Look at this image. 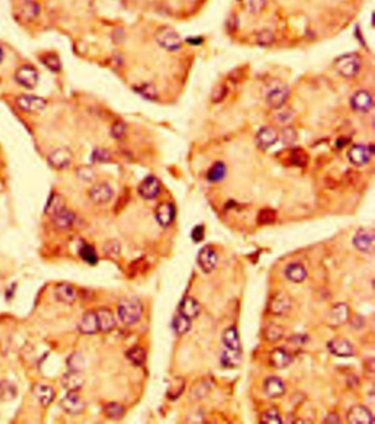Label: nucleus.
<instances>
[{
	"instance_id": "f257e3e1",
	"label": "nucleus",
	"mask_w": 375,
	"mask_h": 424,
	"mask_svg": "<svg viewBox=\"0 0 375 424\" xmlns=\"http://www.w3.org/2000/svg\"><path fill=\"white\" fill-rule=\"evenodd\" d=\"M143 307L139 299L124 298L118 304V317L126 326H134L142 317Z\"/></svg>"
},
{
	"instance_id": "f03ea898",
	"label": "nucleus",
	"mask_w": 375,
	"mask_h": 424,
	"mask_svg": "<svg viewBox=\"0 0 375 424\" xmlns=\"http://www.w3.org/2000/svg\"><path fill=\"white\" fill-rule=\"evenodd\" d=\"M290 88L286 84L276 82L270 85V88L267 91L265 102L269 108L273 110H278L282 108L290 97Z\"/></svg>"
},
{
	"instance_id": "7ed1b4c3",
	"label": "nucleus",
	"mask_w": 375,
	"mask_h": 424,
	"mask_svg": "<svg viewBox=\"0 0 375 424\" xmlns=\"http://www.w3.org/2000/svg\"><path fill=\"white\" fill-rule=\"evenodd\" d=\"M361 58L357 54H345L334 60V68L345 78H352L361 68Z\"/></svg>"
},
{
	"instance_id": "20e7f679",
	"label": "nucleus",
	"mask_w": 375,
	"mask_h": 424,
	"mask_svg": "<svg viewBox=\"0 0 375 424\" xmlns=\"http://www.w3.org/2000/svg\"><path fill=\"white\" fill-rule=\"evenodd\" d=\"M155 41L167 51H177L182 46V38L174 29L162 28L155 33Z\"/></svg>"
},
{
	"instance_id": "39448f33",
	"label": "nucleus",
	"mask_w": 375,
	"mask_h": 424,
	"mask_svg": "<svg viewBox=\"0 0 375 424\" xmlns=\"http://www.w3.org/2000/svg\"><path fill=\"white\" fill-rule=\"evenodd\" d=\"M353 245L358 251L372 254L375 249L374 231L369 228L359 229L353 236Z\"/></svg>"
},
{
	"instance_id": "423d86ee",
	"label": "nucleus",
	"mask_w": 375,
	"mask_h": 424,
	"mask_svg": "<svg viewBox=\"0 0 375 424\" xmlns=\"http://www.w3.org/2000/svg\"><path fill=\"white\" fill-rule=\"evenodd\" d=\"M15 105L19 110L26 113H38L44 110L46 100L32 95H19L15 98Z\"/></svg>"
},
{
	"instance_id": "0eeeda50",
	"label": "nucleus",
	"mask_w": 375,
	"mask_h": 424,
	"mask_svg": "<svg viewBox=\"0 0 375 424\" xmlns=\"http://www.w3.org/2000/svg\"><path fill=\"white\" fill-rule=\"evenodd\" d=\"M293 300L292 297L284 291H277L272 296L269 304V311L274 315H284L292 309Z\"/></svg>"
},
{
	"instance_id": "6e6552de",
	"label": "nucleus",
	"mask_w": 375,
	"mask_h": 424,
	"mask_svg": "<svg viewBox=\"0 0 375 424\" xmlns=\"http://www.w3.org/2000/svg\"><path fill=\"white\" fill-rule=\"evenodd\" d=\"M374 154L373 145L365 146L363 144H355L350 148L348 152V159L354 166H363L368 164Z\"/></svg>"
},
{
	"instance_id": "1a4fd4ad",
	"label": "nucleus",
	"mask_w": 375,
	"mask_h": 424,
	"mask_svg": "<svg viewBox=\"0 0 375 424\" xmlns=\"http://www.w3.org/2000/svg\"><path fill=\"white\" fill-rule=\"evenodd\" d=\"M49 164L55 169H65L73 161V153L66 146H60L54 149L48 156Z\"/></svg>"
},
{
	"instance_id": "9d476101",
	"label": "nucleus",
	"mask_w": 375,
	"mask_h": 424,
	"mask_svg": "<svg viewBox=\"0 0 375 424\" xmlns=\"http://www.w3.org/2000/svg\"><path fill=\"white\" fill-rule=\"evenodd\" d=\"M14 77L18 84L28 89L34 88L39 82V74L36 68L29 64L20 66L17 69V72H15Z\"/></svg>"
},
{
	"instance_id": "9b49d317",
	"label": "nucleus",
	"mask_w": 375,
	"mask_h": 424,
	"mask_svg": "<svg viewBox=\"0 0 375 424\" xmlns=\"http://www.w3.org/2000/svg\"><path fill=\"white\" fill-rule=\"evenodd\" d=\"M61 407L68 414L78 415L85 411L86 403L76 391H68V394L62 399Z\"/></svg>"
},
{
	"instance_id": "f8f14e48",
	"label": "nucleus",
	"mask_w": 375,
	"mask_h": 424,
	"mask_svg": "<svg viewBox=\"0 0 375 424\" xmlns=\"http://www.w3.org/2000/svg\"><path fill=\"white\" fill-rule=\"evenodd\" d=\"M350 318V309L346 304H335L327 315V325L330 328H337L346 323Z\"/></svg>"
},
{
	"instance_id": "ddd939ff",
	"label": "nucleus",
	"mask_w": 375,
	"mask_h": 424,
	"mask_svg": "<svg viewBox=\"0 0 375 424\" xmlns=\"http://www.w3.org/2000/svg\"><path fill=\"white\" fill-rule=\"evenodd\" d=\"M197 263L201 271L205 274L212 273L218 264L217 253L214 249L210 248V246H205V248H202L198 253Z\"/></svg>"
},
{
	"instance_id": "4468645a",
	"label": "nucleus",
	"mask_w": 375,
	"mask_h": 424,
	"mask_svg": "<svg viewBox=\"0 0 375 424\" xmlns=\"http://www.w3.org/2000/svg\"><path fill=\"white\" fill-rule=\"evenodd\" d=\"M327 349L332 355L337 357H351L354 354L352 344L342 337L332 338L327 343Z\"/></svg>"
},
{
	"instance_id": "2eb2a0df",
	"label": "nucleus",
	"mask_w": 375,
	"mask_h": 424,
	"mask_svg": "<svg viewBox=\"0 0 375 424\" xmlns=\"http://www.w3.org/2000/svg\"><path fill=\"white\" fill-rule=\"evenodd\" d=\"M114 197V190L107 183H98L90 188L89 198L96 205H105Z\"/></svg>"
},
{
	"instance_id": "dca6fc26",
	"label": "nucleus",
	"mask_w": 375,
	"mask_h": 424,
	"mask_svg": "<svg viewBox=\"0 0 375 424\" xmlns=\"http://www.w3.org/2000/svg\"><path fill=\"white\" fill-rule=\"evenodd\" d=\"M278 140L277 131L273 127H263L255 136V144L262 151L271 149Z\"/></svg>"
},
{
	"instance_id": "f3484780",
	"label": "nucleus",
	"mask_w": 375,
	"mask_h": 424,
	"mask_svg": "<svg viewBox=\"0 0 375 424\" xmlns=\"http://www.w3.org/2000/svg\"><path fill=\"white\" fill-rule=\"evenodd\" d=\"M350 105L358 112H368L373 106V97L368 90H358L351 97Z\"/></svg>"
},
{
	"instance_id": "a211bd4d",
	"label": "nucleus",
	"mask_w": 375,
	"mask_h": 424,
	"mask_svg": "<svg viewBox=\"0 0 375 424\" xmlns=\"http://www.w3.org/2000/svg\"><path fill=\"white\" fill-rule=\"evenodd\" d=\"M161 191L160 181L154 176H147L141 181L138 187L139 195L146 200L154 199L159 196Z\"/></svg>"
},
{
	"instance_id": "6ab92c4d",
	"label": "nucleus",
	"mask_w": 375,
	"mask_h": 424,
	"mask_svg": "<svg viewBox=\"0 0 375 424\" xmlns=\"http://www.w3.org/2000/svg\"><path fill=\"white\" fill-rule=\"evenodd\" d=\"M347 420L350 424H372L373 415L366 407L354 406L349 410Z\"/></svg>"
},
{
	"instance_id": "aec40b11",
	"label": "nucleus",
	"mask_w": 375,
	"mask_h": 424,
	"mask_svg": "<svg viewBox=\"0 0 375 424\" xmlns=\"http://www.w3.org/2000/svg\"><path fill=\"white\" fill-rule=\"evenodd\" d=\"M155 219L159 225L166 228L172 225L175 219V208L171 203H161L155 210Z\"/></svg>"
},
{
	"instance_id": "412c9836",
	"label": "nucleus",
	"mask_w": 375,
	"mask_h": 424,
	"mask_svg": "<svg viewBox=\"0 0 375 424\" xmlns=\"http://www.w3.org/2000/svg\"><path fill=\"white\" fill-rule=\"evenodd\" d=\"M263 390L267 397L271 399L279 398L285 394V385L278 377L271 376L264 380Z\"/></svg>"
},
{
	"instance_id": "4be33fe9",
	"label": "nucleus",
	"mask_w": 375,
	"mask_h": 424,
	"mask_svg": "<svg viewBox=\"0 0 375 424\" xmlns=\"http://www.w3.org/2000/svg\"><path fill=\"white\" fill-rule=\"evenodd\" d=\"M78 330L85 335H92L97 333L99 331V323L96 312H86L82 317L80 323H78Z\"/></svg>"
},
{
	"instance_id": "5701e85b",
	"label": "nucleus",
	"mask_w": 375,
	"mask_h": 424,
	"mask_svg": "<svg viewBox=\"0 0 375 424\" xmlns=\"http://www.w3.org/2000/svg\"><path fill=\"white\" fill-rule=\"evenodd\" d=\"M293 363V356L283 349H274L270 354V364L276 369H284Z\"/></svg>"
},
{
	"instance_id": "b1692460",
	"label": "nucleus",
	"mask_w": 375,
	"mask_h": 424,
	"mask_svg": "<svg viewBox=\"0 0 375 424\" xmlns=\"http://www.w3.org/2000/svg\"><path fill=\"white\" fill-rule=\"evenodd\" d=\"M54 296L62 304L72 305L76 300V292L74 288L68 284H59L54 289Z\"/></svg>"
},
{
	"instance_id": "393cba45",
	"label": "nucleus",
	"mask_w": 375,
	"mask_h": 424,
	"mask_svg": "<svg viewBox=\"0 0 375 424\" xmlns=\"http://www.w3.org/2000/svg\"><path fill=\"white\" fill-rule=\"evenodd\" d=\"M39 13H40V6L33 0H25L19 6V17L26 22L33 21Z\"/></svg>"
},
{
	"instance_id": "a878e982",
	"label": "nucleus",
	"mask_w": 375,
	"mask_h": 424,
	"mask_svg": "<svg viewBox=\"0 0 375 424\" xmlns=\"http://www.w3.org/2000/svg\"><path fill=\"white\" fill-rule=\"evenodd\" d=\"M62 386L68 391H78L83 388L85 379L80 372H68L62 378Z\"/></svg>"
},
{
	"instance_id": "bb28decb",
	"label": "nucleus",
	"mask_w": 375,
	"mask_h": 424,
	"mask_svg": "<svg viewBox=\"0 0 375 424\" xmlns=\"http://www.w3.org/2000/svg\"><path fill=\"white\" fill-rule=\"evenodd\" d=\"M222 344L227 350L230 351H241V343L238 330L234 327L226 329L221 336Z\"/></svg>"
},
{
	"instance_id": "cd10ccee",
	"label": "nucleus",
	"mask_w": 375,
	"mask_h": 424,
	"mask_svg": "<svg viewBox=\"0 0 375 424\" xmlns=\"http://www.w3.org/2000/svg\"><path fill=\"white\" fill-rule=\"evenodd\" d=\"M179 313L189 319H195L200 313V306L193 297H185L179 305Z\"/></svg>"
},
{
	"instance_id": "c85d7f7f",
	"label": "nucleus",
	"mask_w": 375,
	"mask_h": 424,
	"mask_svg": "<svg viewBox=\"0 0 375 424\" xmlns=\"http://www.w3.org/2000/svg\"><path fill=\"white\" fill-rule=\"evenodd\" d=\"M52 218H53V222L55 223V226L59 229L64 230V229H68L73 225L74 220H75V215L71 210H68L65 207H63V208H61L59 211L52 214Z\"/></svg>"
},
{
	"instance_id": "c756f323",
	"label": "nucleus",
	"mask_w": 375,
	"mask_h": 424,
	"mask_svg": "<svg viewBox=\"0 0 375 424\" xmlns=\"http://www.w3.org/2000/svg\"><path fill=\"white\" fill-rule=\"evenodd\" d=\"M96 314H97V318H98L99 330L100 331H103V332H105V333H108L116 328L117 322H116L114 313L110 310H109V309H100L96 312Z\"/></svg>"
},
{
	"instance_id": "7c9ffc66",
	"label": "nucleus",
	"mask_w": 375,
	"mask_h": 424,
	"mask_svg": "<svg viewBox=\"0 0 375 424\" xmlns=\"http://www.w3.org/2000/svg\"><path fill=\"white\" fill-rule=\"evenodd\" d=\"M285 277L292 282H303L307 277V271L302 264L292 263L285 268Z\"/></svg>"
},
{
	"instance_id": "2f4dec72",
	"label": "nucleus",
	"mask_w": 375,
	"mask_h": 424,
	"mask_svg": "<svg viewBox=\"0 0 375 424\" xmlns=\"http://www.w3.org/2000/svg\"><path fill=\"white\" fill-rule=\"evenodd\" d=\"M33 394L38 401L43 407H48L54 399V390L50 386L45 385H35L33 387Z\"/></svg>"
},
{
	"instance_id": "473e14b6",
	"label": "nucleus",
	"mask_w": 375,
	"mask_h": 424,
	"mask_svg": "<svg viewBox=\"0 0 375 424\" xmlns=\"http://www.w3.org/2000/svg\"><path fill=\"white\" fill-rule=\"evenodd\" d=\"M242 358L241 351L227 350L221 355V365L226 368H237Z\"/></svg>"
},
{
	"instance_id": "72a5a7b5",
	"label": "nucleus",
	"mask_w": 375,
	"mask_h": 424,
	"mask_svg": "<svg viewBox=\"0 0 375 424\" xmlns=\"http://www.w3.org/2000/svg\"><path fill=\"white\" fill-rule=\"evenodd\" d=\"M184 390H185V380L182 378V377H175V378L172 379L171 382L168 383L166 395L168 399L176 400L182 396Z\"/></svg>"
},
{
	"instance_id": "f704fd0d",
	"label": "nucleus",
	"mask_w": 375,
	"mask_h": 424,
	"mask_svg": "<svg viewBox=\"0 0 375 424\" xmlns=\"http://www.w3.org/2000/svg\"><path fill=\"white\" fill-rule=\"evenodd\" d=\"M227 175V167L222 161H217L207 172V180L210 183H219Z\"/></svg>"
},
{
	"instance_id": "c9c22d12",
	"label": "nucleus",
	"mask_w": 375,
	"mask_h": 424,
	"mask_svg": "<svg viewBox=\"0 0 375 424\" xmlns=\"http://www.w3.org/2000/svg\"><path fill=\"white\" fill-rule=\"evenodd\" d=\"M263 336L269 342H277L284 336V330L276 323H269L263 331Z\"/></svg>"
},
{
	"instance_id": "e433bc0d",
	"label": "nucleus",
	"mask_w": 375,
	"mask_h": 424,
	"mask_svg": "<svg viewBox=\"0 0 375 424\" xmlns=\"http://www.w3.org/2000/svg\"><path fill=\"white\" fill-rule=\"evenodd\" d=\"M18 395L17 387L8 380L0 381V400L3 401H11Z\"/></svg>"
},
{
	"instance_id": "4c0bfd02",
	"label": "nucleus",
	"mask_w": 375,
	"mask_h": 424,
	"mask_svg": "<svg viewBox=\"0 0 375 424\" xmlns=\"http://www.w3.org/2000/svg\"><path fill=\"white\" fill-rule=\"evenodd\" d=\"M104 413L106 414V417L111 420H121L126 415V410H124L123 406L119 403L109 402L104 407Z\"/></svg>"
},
{
	"instance_id": "58836bf2",
	"label": "nucleus",
	"mask_w": 375,
	"mask_h": 424,
	"mask_svg": "<svg viewBox=\"0 0 375 424\" xmlns=\"http://www.w3.org/2000/svg\"><path fill=\"white\" fill-rule=\"evenodd\" d=\"M127 358L136 366H141L146 360V352L144 349L135 346L127 352Z\"/></svg>"
},
{
	"instance_id": "ea45409f",
	"label": "nucleus",
	"mask_w": 375,
	"mask_h": 424,
	"mask_svg": "<svg viewBox=\"0 0 375 424\" xmlns=\"http://www.w3.org/2000/svg\"><path fill=\"white\" fill-rule=\"evenodd\" d=\"M191 319L184 317L181 313L177 314L172 322V328L174 329L177 334H185L191 330Z\"/></svg>"
},
{
	"instance_id": "a19ab883",
	"label": "nucleus",
	"mask_w": 375,
	"mask_h": 424,
	"mask_svg": "<svg viewBox=\"0 0 375 424\" xmlns=\"http://www.w3.org/2000/svg\"><path fill=\"white\" fill-rule=\"evenodd\" d=\"M80 256L86 261V263H88L90 265H96L97 261H98L97 254H96L95 249H93V246L89 245V244H86V243H84L81 246Z\"/></svg>"
},
{
	"instance_id": "79ce46f5",
	"label": "nucleus",
	"mask_w": 375,
	"mask_h": 424,
	"mask_svg": "<svg viewBox=\"0 0 375 424\" xmlns=\"http://www.w3.org/2000/svg\"><path fill=\"white\" fill-rule=\"evenodd\" d=\"M67 366L73 372H82L86 366V360L81 353H74L67 359Z\"/></svg>"
},
{
	"instance_id": "37998d69",
	"label": "nucleus",
	"mask_w": 375,
	"mask_h": 424,
	"mask_svg": "<svg viewBox=\"0 0 375 424\" xmlns=\"http://www.w3.org/2000/svg\"><path fill=\"white\" fill-rule=\"evenodd\" d=\"M257 223L262 226L273 225L276 221V211L273 209H263L257 214Z\"/></svg>"
},
{
	"instance_id": "c03bdc74",
	"label": "nucleus",
	"mask_w": 375,
	"mask_h": 424,
	"mask_svg": "<svg viewBox=\"0 0 375 424\" xmlns=\"http://www.w3.org/2000/svg\"><path fill=\"white\" fill-rule=\"evenodd\" d=\"M42 62H43V64L50 69V71L54 73L61 71L62 63H61L60 57L57 55V54H46V55L43 56Z\"/></svg>"
},
{
	"instance_id": "a18cd8bd",
	"label": "nucleus",
	"mask_w": 375,
	"mask_h": 424,
	"mask_svg": "<svg viewBox=\"0 0 375 424\" xmlns=\"http://www.w3.org/2000/svg\"><path fill=\"white\" fill-rule=\"evenodd\" d=\"M261 423L262 424H280L282 423V419H280V415L277 409L275 408H272L265 412H263L261 417Z\"/></svg>"
},
{
	"instance_id": "49530a36",
	"label": "nucleus",
	"mask_w": 375,
	"mask_h": 424,
	"mask_svg": "<svg viewBox=\"0 0 375 424\" xmlns=\"http://www.w3.org/2000/svg\"><path fill=\"white\" fill-rule=\"evenodd\" d=\"M278 136L280 138V141H282L284 144L292 145L295 143L296 140H297V132H296L294 128L286 126L285 128L282 129V131H280Z\"/></svg>"
},
{
	"instance_id": "de8ad7c7",
	"label": "nucleus",
	"mask_w": 375,
	"mask_h": 424,
	"mask_svg": "<svg viewBox=\"0 0 375 424\" xmlns=\"http://www.w3.org/2000/svg\"><path fill=\"white\" fill-rule=\"evenodd\" d=\"M136 91L147 100H156L158 98V91L152 84H143L141 86L137 87Z\"/></svg>"
},
{
	"instance_id": "09e8293b",
	"label": "nucleus",
	"mask_w": 375,
	"mask_h": 424,
	"mask_svg": "<svg viewBox=\"0 0 375 424\" xmlns=\"http://www.w3.org/2000/svg\"><path fill=\"white\" fill-rule=\"evenodd\" d=\"M63 207H64V205H63V200H62V198L58 195H52L51 198L49 199L48 204H46L45 212L52 215V214L55 213L57 211H59L61 208H63Z\"/></svg>"
},
{
	"instance_id": "8fccbe9b",
	"label": "nucleus",
	"mask_w": 375,
	"mask_h": 424,
	"mask_svg": "<svg viewBox=\"0 0 375 424\" xmlns=\"http://www.w3.org/2000/svg\"><path fill=\"white\" fill-rule=\"evenodd\" d=\"M256 43L263 48H269L274 43V35L269 30H263L256 34Z\"/></svg>"
},
{
	"instance_id": "3c124183",
	"label": "nucleus",
	"mask_w": 375,
	"mask_h": 424,
	"mask_svg": "<svg viewBox=\"0 0 375 424\" xmlns=\"http://www.w3.org/2000/svg\"><path fill=\"white\" fill-rule=\"evenodd\" d=\"M127 125L123 121H116L111 127V135L116 140H123L127 136Z\"/></svg>"
},
{
	"instance_id": "603ef678",
	"label": "nucleus",
	"mask_w": 375,
	"mask_h": 424,
	"mask_svg": "<svg viewBox=\"0 0 375 424\" xmlns=\"http://www.w3.org/2000/svg\"><path fill=\"white\" fill-rule=\"evenodd\" d=\"M291 161L296 166H305L308 163V155L301 149L292 151Z\"/></svg>"
},
{
	"instance_id": "864d4df0",
	"label": "nucleus",
	"mask_w": 375,
	"mask_h": 424,
	"mask_svg": "<svg viewBox=\"0 0 375 424\" xmlns=\"http://www.w3.org/2000/svg\"><path fill=\"white\" fill-rule=\"evenodd\" d=\"M227 94H228V88H227L226 85L223 84H219L217 85V86L214 88L213 92H212V102L215 104L218 103H221L222 100L227 97Z\"/></svg>"
},
{
	"instance_id": "5fc2aeb1",
	"label": "nucleus",
	"mask_w": 375,
	"mask_h": 424,
	"mask_svg": "<svg viewBox=\"0 0 375 424\" xmlns=\"http://www.w3.org/2000/svg\"><path fill=\"white\" fill-rule=\"evenodd\" d=\"M91 159L95 163H107L111 159V154L105 149H96L91 154Z\"/></svg>"
},
{
	"instance_id": "6e6d98bb",
	"label": "nucleus",
	"mask_w": 375,
	"mask_h": 424,
	"mask_svg": "<svg viewBox=\"0 0 375 424\" xmlns=\"http://www.w3.org/2000/svg\"><path fill=\"white\" fill-rule=\"evenodd\" d=\"M77 175L84 180H91L95 177V172L89 166H82L77 168Z\"/></svg>"
},
{
	"instance_id": "4d7b16f0",
	"label": "nucleus",
	"mask_w": 375,
	"mask_h": 424,
	"mask_svg": "<svg viewBox=\"0 0 375 424\" xmlns=\"http://www.w3.org/2000/svg\"><path fill=\"white\" fill-rule=\"evenodd\" d=\"M248 9L251 13H257L260 12L264 6H265V0H248L247 2Z\"/></svg>"
},
{
	"instance_id": "13d9d810",
	"label": "nucleus",
	"mask_w": 375,
	"mask_h": 424,
	"mask_svg": "<svg viewBox=\"0 0 375 424\" xmlns=\"http://www.w3.org/2000/svg\"><path fill=\"white\" fill-rule=\"evenodd\" d=\"M205 236V228L202 226H196L192 231V238L195 242H201Z\"/></svg>"
},
{
	"instance_id": "bf43d9fd",
	"label": "nucleus",
	"mask_w": 375,
	"mask_h": 424,
	"mask_svg": "<svg viewBox=\"0 0 375 424\" xmlns=\"http://www.w3.org/2000/svg\"><path fill=\"white\" fill-rule=\"evenodd\" d=\"M292 119H293V113L290 110L282 111L276 115V120L279 123H288Z\"/></svg>"
},
{
	"instance_id": "052dcab7",
	"label": "nucleus",
	"mask_w": 375,
	"mask_h": 424,
	"mask_svg": "<svg viewBox=\"0 0 375 424\" xmlns=\"http://www.w3.org/2000/svg\"><path fill=\"white\" fill-rule=\"evenodd\" d=\"M113 245H110V243H108V245H106L105 248V252L108 255H116V254H119V251L116 249H119V245L117 244V242H111Z\"/></svg>"
},
{
	"instance_id": "680f3d73",
	"label": "nucleus",
	"mask_w": 375,
	"mask_h": 424,
	"mask_svg": "<svg viewBox=\"0 0 375 424\" xmlns=\"http://www.w3.org/2000/svg\"><path fill=\"white\" fill-rule=\"evenodd\" d=\"M325 423H340V419L335 413H330L325 420Z\"/></svg>"
},
{
	"instance_id": "e2e57ef3",
	"label": "nucleus",
	"mask_w": 375,
	"mask_h": 424,
	"mask_svg": "<svg viewBox=\"0 0 375 424\" xmlns=\"http://www.w3.org/2000/svg\"><path fill=\"white\" fill-rule=\"evenodd\" d=\"M358 319H359V315H354V318L351 320V327L354 328V329H361L364 325V320L361 321V322H359Z\"/></svg>"
},
{
	"instance_id": "0e129e2a",
	"label": "nucleus",
	"mask_w": 375,
	"mask_h": 424,
	"mask_svg": "<svg viewBox=\"0 0 375 424\" xmlns=\"http://www.w3.org/2000/svg\"><path fill=\"white\" fill-rule=\"evenodd\" d=\"M3 59H4V50L0 48V63H2Z\"/></svg>"
}]
</instances>
